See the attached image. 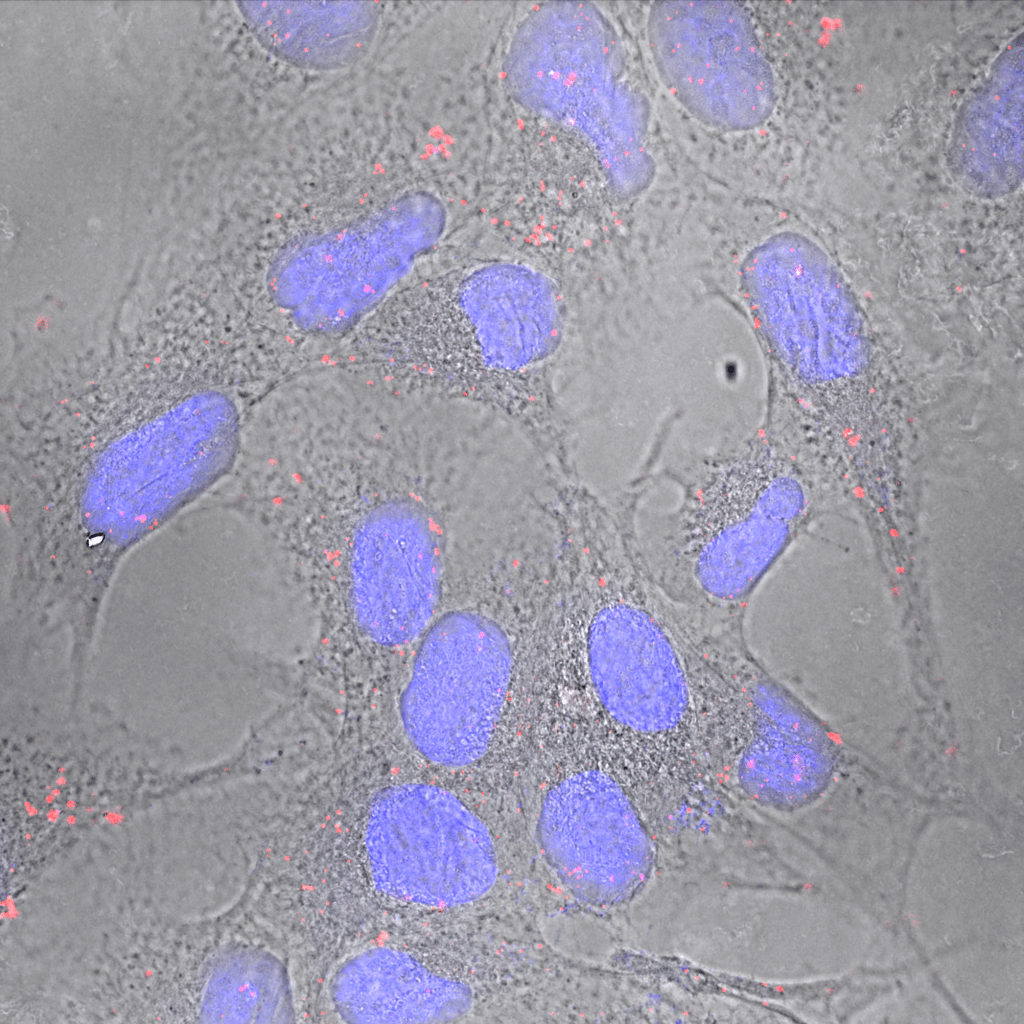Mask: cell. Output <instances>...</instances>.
Returning <instances> with one entry per match:
<instances>
[{
    "instance_id": "6da1fadb",
    "label": "cell",
    "mask_w": 1024,
    "mask_h": 1024,
    "mask_svg": "<svg viewBox=\"0 0 1024 1024\" xmlns=\"http://www.w3.org/2000/svg\"><path fill=\"white\" fill-rule=\"evenodd\" d=\"M383 426L283 428L242 471L245 515L297 589L341 595L378 643L413 640L439 595L437 541Z\"/></svg>"
},
{
    "instance_id": "7a4b0ae2",
    "label": "cell",
    "mask_w": 1024,
    "mask_h": 1024,
    "mask_svg": "<svg viewBox=\"0 0 1024 1024\" xmlns=\"http://www.w3.org/2000/svg\"><path fill=\"white\" fill-rule=\"evenodd\" d=\"M796 431L773 415L650 473L676 489L651 507L641 490L634 530L660 588L701 617L743 623L749 601L788 551L810 504Z\"/></svg>"
},
{
    "instance_id": "3957f363",
    "label": "cell",
    "mask_w": 1024,
    "mask_h": 1024,
    "mask_svg": "<svg viewBox=\"0 0 1024 1024\" xmlns=\"http://www.w3.org/2000/svg\"><path fill=\"white\" fill-rule=\"evenodd\" d=\"M597 566L603 602L590 624L588 662L601 704L637 741L647 775L705 769L711 728L687 637L691 610L656 583L632 536Z\"/></svg>"
},
{
    "instance_id": "277c9868",
    "label": "cell",
    "mask_w": 1024,
    "mask_h": 1024,
    "mask_svg": "<svg viewBox=\"0 0 1024 1024\" xmlns=\"http://www.w3.org/2000/svg\"><path fill=\"white\" fill-rule=\"evenodd\" d=\"M416 295L415 365L428 388L501 405L544 402L562 333L547 276L492 260L444 272Z\"/></svg>"
},
{
    "instance_id": "5b68a950",
    "label": "cell",
    "mask_w": 1024,
    "mask_h": 1024,
    "mask_svg": "<svg viewBox=\"0 0 1024 1024\" xmlns=\"http://www.w3.org/2000/svg\"><path fill=\"white\" fill-rule=\"evenodd\" d=\"M722 638L712 653L722 744V772L751 801L794 808L828 779L829 737L818 720L738 645Z\"/></svg>"
},
{
    "instance_id": "8992f818",
    "label": "cell",
    "mask_w": 1024,
    "mask_h": 1024,
    "mask_svg": "<svg viewBox=\"0 0 1024 1024\" xmlns=\"http://www.w3.org/2000/svg\"><path fill=\"white\" fill-rule=\"evenodd\" d=\"M510 669V647L495 623L471 612L438 621L419 649L402 703L419 752L444 766L477 760L501 711Z\"/></svg>"
},
{
    "instance_id": "52a82bcc",
    "label": "cell",
    "mask_w": 1024,
    "mask_h": 1024,
    "mask_svg": "<svg viewBox=\"0 0 1024 1024\" xmlns=\"http://www.w3.org/2000/svg\"><path fill=\"white\" fill-rule=\"evenodd\" d=\"M647 26L660 78L698 120L741 131L769 118L775 104L772 70L736 4L657 2Z\"/></svg>"
},
{
    "instance_id": "ba28073f",
    "label": "cell",
    "mask_w": 1024,
    "mask_h": 1024,
    "mask_svg": "<svg viewBox=\"0 0 1024 1024\" xmlns=\"http://www.w3.org/2000/svg\"><path fill=\"white\" fill-rule=\"evenodd\" d=\"M368 842L377 881L413 903L468 904L496 881V852L487 828L440 787L406 784L386 791L372 809Z\"/></svg>"
},
{
    "instance_id": "9c48e42d",
    "label": "cell",
    "mask_w": 1024,
    "mask_h": 1024,
    "mask_svg": "<svg viewBox=\"0 0 1024 1024\" xmlns=\"http://www.w3.org/2000/svg\"><path fill=\"white\" fill-rule=\"evenodd\" d=\"M538 836L561 882L594 906L627 901L651 872L652 848L635 807L600 771L574 774L548 792Z\"/></svg>"
}]
</instances>
